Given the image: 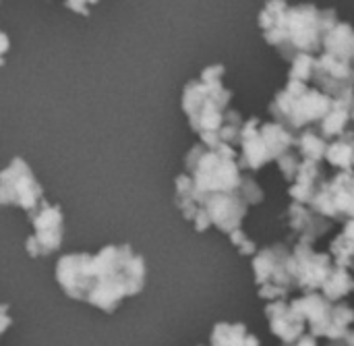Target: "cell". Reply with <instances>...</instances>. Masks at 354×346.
Segmentation results:
<instances>
[{"label":"cell","mask_w":354,"mask_h":346,"mask_svg":"<svg viewBox=\"0 0 354 346\" xmlns=\"http://www.w3.org/2000/svg\"><path fill=\"white\" fill-rule=\"evenodd\" d=\"M322 293L332 299L334 303L342 301L346 295L354 293V276L348 272V268L336 266V270L332 272V276L328 278V282L324 284Z\"/></svg>","instance_id":"11"},{"label":"cell","mask_w":354,"mask_h":346,"mask_svg":"<svg viewBox=\"0 0 354 346\" xmlns=\"http://www.w3.org/2000/svg\"><path fill=\"white\" fill-rule=\"evenodd\" d=\"M295 145H297V149L303 154L305 160L319 162V160L328 154V143H326V139H324L319 133L311 131V129H305V131L295 139Z\"/></svg>","instance_id":"12"},{"label":"cell","mask_w":354,"mask_h":346,"mask_svg":"<svg viewBox=\"0 0 354 346\" xmlns=\"http://www.w3.org/2000/svg\"><path fill=\"white\" fill-rule=\"evenodd\" d=\"M290 305L307 318L311 334H315L317 338L330 336L332 313H334V305H336L332 299H328L324 293H305L303 297L295 299Z\"/></svg>","instance_id":"9"},{"label":"cell","mask_w":354,"mask_h":346,"mask_svg":"<svg viewBox=\"0 0 354 346\" xmlns=\"http://www.w3.org/2000/svg\"><path fill=\"white\" fill-rule=\"evenodd\" d=\"M0 318H2V326H0V332L4 334L10 326V316H8V305H2L0 309Z\"/></svg>","instance_id":"17"},{"label":"cell","mask_w":354,"mask_h":346,"mask_svg":"<svg viewBox=\"0 0 354 346\" xmlns=\"http://www.w3.org/2000/svg\"><path fill=\"white\" fill-rule=\"evenodd\" d=\"M2 203L17 206L29 216L44 203L41 187L23 160H12V164L2 172Z\"/></svg>","instance_id":"4"},{"label":"cell","mask_w":354,"mask_h":346,"mask_svg":"<svg viewBox=\"0 0 354 346\" xmlns=\"http://www.w3.org/2000/svg\"><path fill=\"white\" fill-rule=\"evenodd\" d=\"M56 280L66 297L114 313L122 299L145 286V262L129 245H108L100 253H71L58 260Z\"/></svg>","instance_id":"1"},{"label":"cell","mask_w":354,"mask_h":346,"mask_svg":"<svg viewBox=\"0 0 354 346\" xmlns=\"http://www.w3.org/2000/svg\"><path fill=\"white\" fill-rule=\"evenodd\" d=\"M288 224L295 233H299L301 241L305 243H313L330 228V220L326 216L317 214L313 208H303V203L299 201H295L288 210Z\"/></svg>","instance_id":"10"},{"label":"cell","mask_w":354,"mask_h":346,"mask_svg":"<svg viewBox=\"0 0 354 346\" xmlns=\"http://www.w3.org/2000/svg\"><path fill=\"white\" fill-rule=\"evenodd\" d=\"M241 139L245 145V162L249 168H259L272 160H278L295 143L290 131L278 125H263L257 131L245 125Z\"/></svg>","instance_id":"3"},{"label":"cell","mask_w":354,"mask_h":346,"mask_svg":"<svg viewBox=\"0 0 354 346\" xmlns=\"http://www.w3.org/2000/svg\"><path fill=\"white\" fill-rule=\"evenodd\" d=\"M286 295H288V289L278 286V284H263V286H259V297L268 299V301H278V299H284Z\"/></svg>","instance_id":"15"},{"label":"cell","mask_w":354,"mask_h":346,"mask_svg":"<svg viewBox=\"0 0 354 346\" xmlns=\"http://www.w3.org/2000/svg\"><path fill=\"white\" fill-rule=\"evenodd\" d=\"M33 224V235L27 239V253L31 257H44L54 253L62 245V226L64 218L58 206L41 203L37 212L29 216Z\"/></svg>","instance_id":"6"},{"label":"cell","mask_w":354,"mask_h":346,"mask_svg":"<svg viewBox=\"0 0 354 346\" xmlns=\"http://www.w3.org/2000/svg\"><path fill=\"white\" fill-rule=\"evenodd\" d=\"M266 316L270 320V330L276 338H280L284 345H292L297 343L305 328L309 326L307 324V318L297 311L290 303H284V299H278V301H272L268 307H266Z\"/></svg>","instance_id":"8"},{"label":"cell","mask_w":354,"mask_h":346,"mask_svg":"<svg viewBox=\"0 0 354 346\" xmlns=\"http://www.w3.org/2000/svg\"><path fill=\"white\" fill-rule=\"evenodd\" d=\"M334 100L322 95L319 91L307 89L305 81H292L288 87L278 93L272 104V112L278 120H284L292 129H303L309 122L324 120L332 110Z\"/></svg>","instance_id":"2"},{"label":"cell","mask_w":354,"mask_h":346,"mask_svg":"<svg viewBox=\"0 0 354 346\" xmlns=\"http://www.w3.org/2000/svg\"><path fill=\"white\" fill-rule=\"evenodd\" d=\"M284 346H317V336L315 334H303L297 343H292V345H284Z\"/></svg>","instance_id":"16"},{"label":"cell","mask_w":354,"mask_h":346,"mask_svg":"<svg viewBox=\"0 0 354 346\" xmlns=\"http://www.w3.org/2000/svg\"><path fill=\"white\" fill-rule=\"evenodd\" d=\"M253 272L257 286L278 284L288 291L297 286V276L292 270V251L282 243L259 251L253 260Z\"/></svg>","instance_id":"7"},{"label":"cell","mask_w":354,"mask_h":346,"mask_svg":"<svg viewBox=\"0 0 354 346\" xmlns=\"http://www.w3.org/2000/svg\"><path fill=\"white\" fill-rule=\"evenodd\" d=\"M228 237H230V243L239 249L241 255H253V253H255V243H253L241 228L234 230V233H230Z\"/></svg>","instance_id":"14"},{"label":"cell","mask_w":354,"mask_h":346,"mask_svg":"<svg viewBox=\"0 0 354 346\" xmlns=\"http://www.w3.org/2000/svg\"><path fill=\"white\" fill-rule=\"evenodd\" d=\"M292 270L297 276V289L303 293H317L336 270V260L328 253H315L311 243L301 241L292 251Z\"/></svg>","instance_id":"5"},{"label":"cell","mask_w":354,"mask_h":346,"mask_svg":"<svg viewBox=\"0 0 354 346\" xmlns=\"http://www.w3.org/2000/svg\"><path fill=\"white\" fill-rule=\"evenodd\" d=\"M354 324V307L348 303H336L334 305V313H332V328H330V336L328 340H338L342 338Z\"/></svg>","instance_id":"13"}]
</instances>
